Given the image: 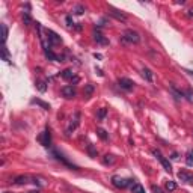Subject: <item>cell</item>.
<instances>
[{
    "mask_svg": "<svg viewBox=\"0 0 193 193\" xmlns=\"http://www.w3.org/2000/svg\"><path fill=\"white\" fill-rule=\"evenodd\" d=\"M122 41L124 42H130V44H139V41H140V35H139L136 30H133V29H127L124 32V35H122Z\"/></svg>",
    "mask_w": 193,
    "mask_h": 193,
    "instance_id": "6da1fadb",
    "label": "cell"
},
{
    "mask_svg": "<svg viewBox=\"0 0 193 193\" xmlns=\"http://www.w3.org/2000/svg\"><path fill=\"white\" fill-rule=\"evenodd\" d=\"M112 184L115 185V187H118V189H125V187H128L130 184H133V179L121 178V177L115 175V177H112Z\"/></svg>",
    "mask_w": 193,
    "mask_h": 193,
    "instance_id": "7a4b0ae2",
    "label": "cell"
},
{
    "mask_svg": "<svg viewBox=\"0 0 193 193\" xmlns=\"http://www.w3.org/2000/svg\"><path fill=\"white\" fill-rule=\"evenodd\" d=\"M44 33H45V38H47V41L50 42V45H59V44H62V38L59 36L56 32H53L50 29H45Z\"/></svg>",
    "mask_w": 193,
    "mask_h": 193,
    "instance_id": "3957f363",
    "label": "cell"
},
{
    "mask_svg": "<svg viewBox=\"0 0 193 193\" xmlns=\"http://www.w3.org/2000/svg\"><path fill=\"white\" fill-rule=\"evenodd\" d=\"M38 140L41 142V145L42 146H45V148H50L51 146V134H50V130H48V127L45 128L41 134L38 136Z\"/></svg>",
    "mask_w": 193,
    "mask_h": 193,
    "instance_id": "277c9868",
    "label": "cell"
},
{
    "mask_svg": "<svg viewBox=\"0 0 193 193\" xmlns=\"http://www.w3.org/2000/svg\"><path fill=\"white\" fill-rule=\"evenodd\" d=\"M152 154H154V155L158 158V162L162 163V166L164 168V170H166V172H170V170H172V164L169 163V160H168V158L162 155V152H160V151H157V149H152Z\"/></svg>",
    "mask_w": 193,
    "mask_h": 193,
    "instance_id": "5b68a950",
    "label": "cell"
},
{
    "mask_svg": "<svg viewBox=\"0 0 193 193\" xmlns=\"http://www.w3.org/2000/svg\"><path fill=\"white\" fill-rule=\"evenodd\" d=\"M118 85H119V88L124 89V91H131L133 88H134L133 80H130V78H127V77H121L118 80Z\"/></svg>",
    "mask_w": 193,
    "mask_h": 193,
    "instance_id": "8992f818",
    "label": "cell"
},
{
    "mask_svg": "<svg viewBox=\"0 0 193 193\" xmlns=\"http://www.w3.org/2000/svg\"><path fill=\"white\" fill-rule=\"evenodd\" d=\"M110 15L113 18H116L118 21H122V23H127V20H128V17L125 15V14H122L121 11H118L115 8H112V6H110Z\"/></svg>",
    "mask_w": 193,
    "mask_h": 193,
    "instance_id": "52a82bcc",
    "label": "cell"
},
{
    "mask_svg": "<svg viewBox=\"0 0 193 193\" xmlns=\"http://www.w3.org/2000/svg\"><path fill=\"white\" fill-rule=\"evenodd\" d=\"M178 179L179 181H183V183H187V184H193V175L192 174H189V172H184V170H181V172H178Z\"/></svg>",
    "mask_w": 193,
    "mask_h": 193,
    "instance_id": "ba28073f",
    "label": "cell"
},
{
    "mask_svg": "<svg viewBox=\"0 0 193 193\" xmlns=\"http://www.w3.org/2000/svg\"><path fill=\"white\" fill-rule=\"evenodd\" d=\"M53 155H55V157L57 158V160H59V162H62V163H63L65 166H68V168H71V169H76V170L78 169V168H77V166H76V164H72V163H70V162H68V160H66V158H65V157H63L62 154H59V152H57V151H53Z\"/></svg>",
    "mask_w": 193,
    "mask_h": 193,
    "instance_id": "9c48e42d",
    "label": "cell"
},
{
    "mask_svg": "<svg viewBox=\"0 0 193 193\" xmlns=\"http://www.w3.org/2000/svg\"><path fill=\"white\" fill-rule=\"evenodd\" d=\"M78 124H80V113H76L74 115V122H71L70 124V127H68V130H66V134H71V131H74L77 127H78Z\"/></svg>",
    "mask_w": 193,
    "mask_h": 193,
    "instance_id": "30bf717a",
    "label": "cell"
},
{
    "mask_svg": "<svg viewBox=\"0 0 193 193\" xmlns=\"http://www.w3.org/2000/svg\"><path fill=\"white\" fill-rule=\"evenodd\" d=\"M62 95L65 98H72V97H76V89L72 88V86H63L62 88Z\"/></svg>",
    "mask_w": 193,
    "mask_h": 193,
    "instance_id": "8fae6325",
    "label": "cell"
},
{
    "mask_svg": "<svg viewBox=\"0 0 193 193\" xmlns=\"http://www.w3.org/2000/svg\"><path fill=\"white\" fill-rule=\"evenodd\" d=\"M94 39L98 44H101V45H107L109 44V39L106 38L101 32H94Z\"/></svg>",
    "mask_w": 193,
    "mask_h": 193,
    "instance_id": "7c38bea8",
    "label": "cell"
},
{
    "mask_svg": "<svg viewBox=\"0 0 193 193\" xmlns=\"http://www.w3.org/2000/svg\"><path fill=\"white\" fill-rule=\"evenodd\" d=\"M142 76H143V78H145L146 82L152 83V78H154V76H152V71L149 68H143L142 70Z\"/></svg>",
    "mask_w": 193,
    "mask_h": 193,
    "instance_id": "4fadbf2b",
    "label": "cell"
},
{
    "mask_svg": "<svg viewBox=\"0 0 193 193\" xmlns=\"http://www.w3.org/2000/svg\"><path fill=\"white\" fill-rule=\"evenodd\" d=\"M61 77L65 78V80H72L76 76H74V72H72V70L68 68V70H63V71L61 72Z\"/></svg>",
    "mask_w": 193,
    "mask_h": 193,
    "instance_id": "5bb4252c",
    "label": "cell"
},
{
    "mask_svg": "<svg viewBox=\"0 0 193 193\" xmlns=\"http://www.w3.org/2000/svg\"><path fill=\"white\" fill-rule=\"evenodd\" d=\"M29 179H30V178H29L27 175H20V177H17V178H15V181H14V183H15V184H18V185H23V184L30 183Z\"/></svg>",
    "mask_w": 193,
    "mask_h": 193,
    "instance_id": "9a60e30c",
    "label": "cell"
},
{
    "mask_svg": "<svg viewBox=\"0 0 193 193\" xmlns=\"http://www.w3.org/2000/svg\"><path fill=\"white\" fill-rule=\"evenodd\" d=\"M97 134H98V137L101 139V140H107L109 139V133L104 128H97Z\"/></svg>",
    "mask_w": 193,
    "mask_h": 193,
    "instance_id": "2e32d148",
    "label": "cell"
},
{
    "mask_svg": "<svg viewBox=\"0 0 193 193\" xmlns=\"http://www.w3.org/2000/svg\"><path fill=\"white\" fill-rule=\"evenodd\" d=\"M32 104H38V106H41V107L44 109V110H50V104H47V103H44V101H41V100H38V98H35V100H32L30 101Z\"/></svg>",
    "mask_w": 193,
    "mask_h": 193,
    "instance_id": "e0dca14e",
    "label": "cell"
},
{
    "mask_svg": "<svg viewBox=\"0 0 193 193\" xmlns=\"http://www.w3.org/2000/svg\"><path fill=\"white\" fill-rule=\"evenodd\" d=\"M36 89L39 92H45V91H47V82H45V80H38L36 82Z\"/></svg>",
    "mask_w": 193,
    "mask_h": 193,
    "instance_id": "ac0fdd59",
    "label": "cell"
},
{
    "mask_svg": "<svg viewBox=\"0 0 193 193\" xmlns=\"http://www.w3.org/2000/svg\"><path fill=\"white\" fill-rule=\"evenodd\" d=\"M131 193H145V189L140 184L134 183V184H131Z\"/></svg>",
    "mask_w": 193,
    "mask_h": 193,
    "instance_id": "d6986e66",
    "label": "cell"
},
{
    "mask_svg": "<svg viewBox=\"0 0 193 193\" xmlns=\"http://www.w3.org/2000/svg\"><path fill=\"white\" fill-rule=\"evenodd\" d=\"M94 89H95V88H94V85H91V83H89V85H86V86H85V91H83L85 97H91L92 94H94Z\"/></svg>",
    "mask_w": 193,
    "mask_h": 193,
    "instance_id": "ffe728a7",
    "label": "cell"
},
{
    "mask_svg": "<svg viewBox=\"0 0 193 193\" xmlns=\"http://www.w3.org/2000/svg\"><path fill=\"white\" fill-rule=\"evenodd\" d=\"M164 189L168 190V192H174V190H177V183L175 181H166Z\"/></svg>",
    "mask_w": 193,
    "mask_h": 193,
    "instance_id": "44dd1931",
    "label": "cell"
},
{
    "mask_svg": "<svg viewBox=\"0 0 193 193\" xmlns=\"http://www.w3.org/2000/svg\"><path fill=\"white\" fill-rule=\"evenodd\" d=\"M23 23L26 26H30L32 24V17H30L29 12H23Z\"/></svg>",
    "mask_w": 193,
    "mask_h": 193,
    "instance_id": "7402d4cb",
    "label": "cell"
},
{
    "mask_svg": "<svg viewBox=\"0 0 193 193\" xmlns=\"http://www.w3.org/2000/svg\"><path fill=\"white\" fill-rule=\"evenodd\" d=\"M74 14L76 15H83L85 14V6L83 5H76L74 6Z\"/></svg>",
    "mask_w": 193,
    "mask_h": 193,
    "instance_id": "603a6c76",
    "label": "cell"
},
{
    "mask_svg": "<svg viewBox=\"0 0 193 193\" xmlns=\"http://www.w3.org/2000/svg\"><path fill=\"white\" fill-rule=\"evenodd\" d=\"M97 116H98V119H100V121H104V119H106V116H107V109H104V107H103V109H100Z\"/></svg>",
    "mask_w": 193,
    "mask_h": 193,
    "instance_id": "cb8c5ba5",
    "label": "cell"
},
{
    "mask_svg": "<svg viewBox=\"0 0 193 193\" xmlns=\"http://www.w3.org/2000/svg\"><path fill=\"white\" fill-rule=\"evenodd\" d=\"M2 57H3V61H6L8 63H11V61H9V53H8V48L5 47H2Z\"/></svg>",
    "mask_w": 193,
    "mask_h": 193,
    "instance_id": "d4e9b609",
    "label": "cell"
},
{
    "mask_svg": "<svg viewBox=\"0 0 193 193\" xmlns=\"http://www.w3.org/2000/svg\"><path fill=\"white\" fill-rule=\"evenodd\" d=\"M103 163L104 164H113V163H115V157H113V155H104V158H103Z\"/></svg>",
    "mask_w": 193,
    "mask_h": 193,
    "instance_id": "484cf974",
    "label": "cell"
},
{
    "mask_svg": "<svg viewBox=\"0 0 193 193\" xmlns=\"http://www.w3.org/2000/svg\"><path fill=\"white\" fill-rule=\"evenodd\" d=\"M170 89H172V92H174V95H175V97H177L178 100L184 97V92H181V91H178V89L175 88V86H174V85H172V86H170Z\"/></svg>",
    "mask_w": 193,
    "mask_h": 193,
    "instance_id": "4316f807",
    "label": "cell"
},
{
    "mask_svg": "<svg viewBox=\"0 0 193 193\" xmlns=\"http://www.w3.org/2000/svg\"><path fill=\"white\" fill-rule=\"evenodd\" d=\"M185 163H187L189 166L193 164V149H190V151L187 152V155H185Z\"/></svg>",
    "mask_w": 193,
    "mask_h": 193,
    "instance_id": "83f0119b",
    "label": "cell"
},
{
    "mask_svg": "<svg viewBox=\"0 0 193 193\" xmlns=\"http://www.w3.org/2000/svg\"><path fill=\"white\" fill-rule=\"evenodd\" d=\"M0 27H2V39H3V42H6V38H8V27H6V24H2L0 26Z\"/></svg>",
    "mask_w": 193,
    "mask_h": 193,
    "instance_id": "f1b7e54d",
    "label": "cell"
},
{
    "mask_svg": "<svg viewBox=\"0 0 193 193\" xmlns=\"http://www.w3.org/2000/svg\"><path fill=\"white\" fill-rule=\"evenodd\" d=\"M88 152H89V155L94 158V157H97V149L94 148L92 145H88Z\"/></svg>",
    "mask_w": 193,
    "mask_h": 193,
    "instance_id": "f546056e",
    "label": "cell"
},
{
    "mask_svg": "<svg viewBox=\"0 0 193 193\" xmlns=\"http://www.w3.org/2000/svg\"><path fill=\"white\" fill-rule=\"evenodd\" d=\"M151 190H152V193H163V190L158 187V185H155V184L151 185Z\"/></svg>",
    "mask_w": 193,
    "mask_h": 193,
    "instance_id": "4dcf8cb0",
    "label": "cell"
},
{
    "mask_svg": "<svg viewBox=\"0 0 193 193\" xmlns=\"http://www.w3.org/2000/svg\"><path fill=\"white\" fill-rule=\"evenodd\" d=\"M184 97H187V100L190 103H193V92L192 91H187V92H184Z\"/></svg>",
    "mask_w": 193,
    "mask_h": 193,
    "instance_id": "1f68e13d",
    "label": "cell"
},
{
    "mask_svg": "<svg viewBox=\"0 0 193 193\" xmlns=\"http://www.w3.org/2000/svg\"><path fill=\"white\" fill-rule=\"evenodd\" d=\"M65 20H66V24H68L70 27H72V26H74V23H72V17H71V15H66Z\"/></svg>",
    "mask_w": 193,
    "mask_h": 193,
    "instance_id": "d6a6232c",
    "label": "cell"
},
{
    "mask_svg": "<svg viewBox=\"0 0 193 193\" xmlns=\"http://www.w3.org/2000/svg\"><path fill=\"white\" fill-rule=\"evenodd\" d=\"M94 57H95V59H98V61H100V59H103V56L100 55V53H94Z\"/></svg>",
    "mask_w": 193,
    "mask_h": 193,
    "instance_id": "836d02e7",
    "label": "cell"
},
{
    "mask_svg": "<svg viewBox=\"0 0 193 193\" xmlns=\"http://www.w3.org/2000/svg\"><path fill=\"white\" fill-rule=\"evenodd\" d=\"M172 158H174V160H178V154H177V152H172Z\"/></svg>",
    "mask_w": 193,
    "mask_h": 193,
    "instance_id": "e575fe53",
    "label": "cell"
},
{
    "mask_svg": "<svg viewBox=\"0 0 193 193\" xmlns=\"http://www.w3.org/2000/svg\"><path fill=\"white\" fill-rule=\"evenodd\" d=\"M71 82H72V83H77V82H78V77H74V78H72Z\"/></svg>",
    "mask_w": 193,
    "mask_h": 193,
    "instance_id": "d590c367",
    "label": "cell"
},
{
    "mask_svg": "<svg viewBox=\"0 0 193 193\" xmlns=\"http://www.w3.org/2000/svg\"><path fill=\"white\" fill-rule=\"evenodd\" d=\"M189 15H190V17H193V9H190V11H189Z\"/></svg>",
    "mask_w": 193,
    "mask_h": 193,
    "instance_id": "8d00e7d4",
    "label": "cell"
},
{
    "mask_svg": "<svg viewBox=\"0 0 193 193\" xmlns=\"http://www.w3.org/2000/svg\"><path fill=\"white\" fill-rule=\"evenodd\" d=\"M29 193H39V190H32V192H29Z\"/></svg>",
    "mask_w": 193,
    "mask_h": 193,
    "instance_id": "74e56055",
    "label": "cell"
},
{
    "mask_svg": "<svg viewBox=\"0 0 193 193\" xmlns=\"http://www.w3.org/2000/svg\"><path fill=\"white\" fill-rule=\"evenodd\" d=\"M185 72H189V74H190V76H193V71H185Z\"/></svg>",
    "mask_w": 193,
    "mask_h": 193,
    "instance_id": "f35d334b",
    "label": "cell"
},
{
    "mask_svg": "<svg viewBox=\"0 0 193 193\" xmlns=\"http://www.w3.org/2000/svg\"><path fill=\"white\" fill-rule=\"evenodd\" d=\"M5 193H9V192H5Z\"/></svg>",
    "mask_w": 193,
    "mask_h": 193,
    "instance_id": "ab89813d",
    "label": "cell"
}]
</instances>
